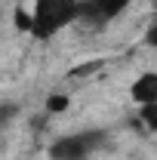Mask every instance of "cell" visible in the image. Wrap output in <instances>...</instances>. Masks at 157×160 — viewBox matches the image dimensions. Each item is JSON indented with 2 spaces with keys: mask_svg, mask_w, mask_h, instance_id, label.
Masks as SVG:
<instances>
[{
  "mask_svg": "<svg viewBox=\"0 0 157 160\" xmlns=\"http://www.w3.org/2000/svg\"><path fill=\"white\" fill-rule=\"evenodd\" d=\"M65 108H68V96H49L46 99V111L49 114H62Z\"/></svg>",
  "mask_w": 157,
  "mask_h": 160,
  "instance_id": "4",
  "label": "cell"
},
{
  "mask_svg": "<svg viewBox=\"0 0 157 160\" xmlns=\"http://www.w3.org/2000/svg\"><path fill=\"white\" fill-rule=\"evenodd\" d=\"M133 99L139 105H154L157 102V77L154 74H145L142 80L133 83Z\"/></svg>",
  "mask_w": 157,
  "mask_h": 160,
  "instance_id": "3",
  "label": "cell"
},
{
  "mask_svg": "<svg viewBox=\"0 0 157 160\" xmlns=\"http://www.w3.org/2000/svg\"><path fill=\"white\" fill-rule=\"evenodd\" d=\"M0 12H3V9H0Z\"/></svg>",
  "mask_w": 157,
  "mask_h": 160,
  "instance_id": "6",
  "label": "cell"
},
{
  "mask_svg": "<svg viewBox=\"0 0 157 160\" xmlns=\"http://www.w3.org/2000/svg\"><path fill=\"white\" fill-rule=\"evenodd\" d=\"M99 145H102V132H74V136H65L53 145V157L56 160H86Z\"/></svg>",
  "mask_w": 157,
  "mask_h": 160,
  "instance_id": "2",
  "label": "cell"
},
{
  "mask_svg": "<svg viewBox=\"0 0 157 160\" xmlns=\"http://www.w3.org/2000/svg\"><path fill=\"white\" fill-rule=\"evenodd\" d=\"M31 9H34L31 16H34V25L40 28V34L56 31L59 25L71 22L80 12V6L74 3V0H37Z\"/></svg>",
  "mask_w": 157,
  "mask_h": 160,
  "instance_id": "1",
  "label": "cell"
},
{
  "mask_svg": "<svg viewBox=\"0 0 157 160\" xmlns=\"http://www.w3.org/2000/svg\"><path fill=\"white\" fill-rule=\"evenodd\" d=\"M13 114H16L13 105H0V129L6 126V120H13Z\"/></svg>",
  "mask_w": 157,
  "mask_h": 160,
  "instance_id": "5",
  "label": "cell"
}]
</instances>
